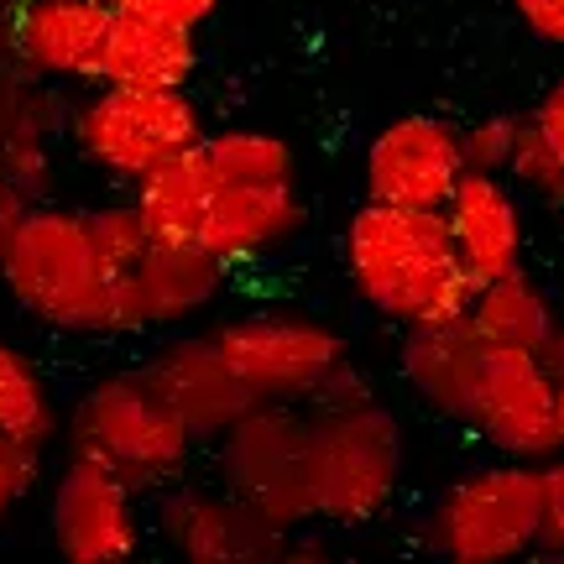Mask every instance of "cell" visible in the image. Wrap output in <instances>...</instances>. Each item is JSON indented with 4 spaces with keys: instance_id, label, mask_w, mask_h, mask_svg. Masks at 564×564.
Wrapping results in <instances>:
<instances>
[{
    "instance_id": "6",
    "label": "cell",
    "mask_w": 564,
    "mask_h": 564,
    "mask_svg": "<svg viewBox=\"0 0 564 564\" xmlns=\"http://www.w3.org/2000/svg\"><path fill=\"white\" fill-rule=\"evenodd\" d=\"M204 137L199 100L188 89H141V84H89L68 105V141L110 183L147 178L158 162Z\"/></svg>"
},
{
    "instance_id": "24",
    "label": "cell",
    "mask_w": 564,
    "mask_h": 564,
    "mask_svg": "<svg viewBox=\"0 0 564 564\" xmlns=\"http://www.w3.org/2000/svg\"><path fill=\"white\" fill-rule=\"evenodd\" d=\"M507 178L512 188L533 204H549V209H564V158L549 147L523 116V131H518V147L507 158Z\"/></svg>"
},
{
    "instance_id": "29",
    "label": "cell",
    "mask_w": 564,
    "mask_h": 564,
    "mask_svg": "<svg viewBox=\"0 0 564 564\" xmlns=\"http://www.w3.org/2000/svg\"><path fill=\"white\" fill-rule=\"evenodd\" d=\"M512 17L549 47H564V0H512Z\"/></svg>"
},
{
    "instance_id": "26",
    "label": "cell",
    "mask_w": 564,
    "mask_h": 564,
    "mask_svg": "<svg viewBox=\"0 0 564 564\" xmlns=\"http://www.w3.org/2000/svg\"><path fill=\"white\" fill-rule=\"evenodd\" d=\"M518 131H523V116H512V110H491L481 121H470L465 126V158H470V167L507 173V158H512V147H518Z\"/></svg>"
},
{
    "instance_id": "2",
    "label": "cell",
    "mask_w": 564,
    "mask_h": 564,
    "mask_svg": "<svg viewBox=\"0 0 564 564\" xmlns=\"http://www.w3.org/2000/svg\"><path fill=\"white\" fill-rule=\"evenodd\" d=\"M0 288L58 335H121V272L100 257L84 209L32 204L0 251Z\"/></svg>"
},
{
    "instance_id": "31",
    "label": "cell",
    "mask_w": 564,
    "mask_h": 564,
    "mask_svg": "<svg viewBox=\"0 0 564 564\" xmlns=\"http://www.w3.org/2000/svg\"><path fill=\"white\" fill-rule=\"evenodd\" d=\"M110 6H131V11H152V17L183 21V26H204L225 0H110Z\"/></svg>"
},
{
    "instance_id": "14",
    "label": "cell",
    "mask_w": 564,
    "mask_h": 564,
    "mask_svg": "<svg viewBox=\"0 0 564 564\" xmlns=\"http://www.w3.org/2000/svg\"><path fill=\"white\" fill-rule=\"evenodd\" d=\"M141 377L158 387V398L194 429L199 444L220 440L225 429L257 403L241 377L230 371V361L220 356V345H215L209 329L204 335H173V340H162L141 361Z\"/></svg>"
},
{
    "instance_id": "7",
    "label": "cell",
    "mask_w": 564,
    "mask_h": 564,
    "mask_svg": "<svg viewBox=\"0 0 564 564\" xmlns=\"http://www.w3.org/2000/svg\"><path fill=\"white\" fill-rule=\"evenodd\" d=\"M209 335L257 403L308 408L350 361L340 329L303 308H246L220 319Z\"/></svg>"
},
{
    "instance_id": "21",
    "label": "cell",
    "mask_w": 564,
    "mask_h": 564,
    "mask_svg": "<svg viewBox=\"0 0 564 564\" xmlns=\"http://www.w3.org/2000/svg\"><path fill=\"white\" fill-rule=\"evenodd\" d=\"M465 324L491 350H533L539 356L549 335H554V324H560V308H554L544 282L533 278L528 267H518V272H502L491 282H476Z\"/></svg>"
},
{
    "instance_id": "16",
    "label": "cell",
    "mask_w": 564,
    "mask_h": 564,
    "mask_svg": "<svg viewBox=\"0 0 564 564\" xmlns=\"http://www.w3.org/2000/svg\"><path fill=\"white\" fill-rule=\"evenodd\" d=\"M444 225H449V241H455L465 272L476 282H491V278H502V272L523 267V257H528L523 194L512 188L507 173L465 167L455 194L444 199Z\"/></svg>"
},
{
    "instance_id": "33",
    "label": "cell",
    "mask_w": 564,
    "mask_h": 564,
    "mask_svg": "<svg viewBox=\"0 0 564 564\" xmlns=\"http://www.w3.org/2000/svg\"><path fill=\"white\" fill-rule=\"evenodd\" d=\"M278 560H288V564H314V560H329V544H324L319 533H308V523L303 528H293L288 539H282V554Z\"/></svg>"
},
{
    "instance_id": "22",
    "label": "cell",
    "mask_w": 564,
    "mask_h": 564,
    "mask_svg": "<svg viewBox=\"0 0 564 564\" xmlns=\"http://www.w3.org/2000/svg\"><path fill=\"white\" fill-rule=\"evenodd\" d=\"M0 440L47 455L63 440L58 398L42 377V366L21 345L0 340Z\"/></svg>"
},
{
    "instance_id": "30",
    "label": "cell",
    "mask_w": 564,
    "mask_h": 564,
    "mask_svg": "<svg viewBox=\"0 0 564 564\" xmlns=\"http://www.w3.org/2000/svg\"><path fill=\"white\" fill-rule=\"evenodd\" d=\"M528 126H533V131H539V137H544L549 147H554V152L564 158V74L549 84L539 100H533V110H528Z\"/></svg>"
},
{
    "instance_id": "25",
    "label": "cell",
    "mask_w": 564,
    "mask_h": 564,
    "mask_svg": "<svg viewBox=\"0 0 564 564\" xmlns=\"http://www.w3.org/2000/svg\"><path fill=\"white\" fill-rule=\"evenodd\" d=\"M89 215V236H95V246H100V257L116 272H131L137 267V257L152 246V236H147V225H141L137 204L131 199H110V204H95V209H84Z\"/></svg>"
},
{
    "instance_id": "18",
    "label": "cell",
    "mask_w": 564,
    "mask_h": 564,
    "mask_svg": "<svg viewBox=\"0 0 564 564\" xmlns=\"http://www.w3.org/2000/svg\"><path fill=\"white\" fill-rule=\"evenodd\" d=\"M303 230L299 183H225L215 188V204L204 215L199 246L225 267H246L257 257H272Z\"/></svg>"
},
{
    "instance_id": "15",
    "label": "cell",
    "mask_w": 564,
    "mask_h": 564,
    "mask_svg": "<svg viewBox=\"0 0 564 564\" xmlns=\"http://www.w3.org/2000/svg\"><path fill=\"white\" fill-rule=\"evenodd\" d=\"M110 0H11V53L17 68L47 84H95Z\"/></svg>"
},
{
    "instance_id": "34",
    "label": "cell",
    "mask_w": 564,
    "mask_h": 564,
    "mask_svg": "<svg viewBox=\"0 0 564 564\" xmlns=\"http://www.w3.org/2000/svg\"><path fill=\"white\" fill-rule=\"evenodd\" d=\"M544 356V366L554 371V377H564V314H560V324H554V335H549V345L539 350Z\"/></svg>"
},
{
    "instance_id": "19",
    "label": "cell",
    "mask_w": 564,
    "mask_h": 564,
    "mask_svg": "<svg viewBox=\"0 0 564 564\" xmlns=\"http://www.w3.org/2000/svg\"><path fill=\"white\" fill-rule=\"evenodd\" d=\"M481 361H486V340L465 319L403 329L398 371H403L408 392L449 423L465 419V403H470V387H476Z\"/></svg>"
},
{
    "instance_id": "32",
    "label": "cell",
    "mask_w": 564,
    "mask_h": 564,
    "mask_svg": "<svg viewBox=\"0 0 564 564\" xmlns=\"http://www.w3.org/2000/svg\"><path fill=\"white\" fill-rule=\"evenodd\" d=\"M32 204H37V194H32L26 183H17L11 173H0V251L11 246V236L21 230V220L32 215Z\"/></svg>"
},
{
    "instance_id": "23",
    "label": "cell",
    "mask_w": 564,
    "mask_h": 564,
    "mask_svg": "<svg viewBox=\"0 0 564 564\" xmlns=\"http://www.w3.org/2000/svg\"><path fill=\"white\" fill-rule=\"evenodd\" d=\"M204 158L225 183H299V152L267 126L204 131Z\"/></svg>"
},
{
    "instance_id": "35",
    "label": "cell",
    "mask_w": 564,
    "mask_h": 564,
    "mask_svg": "<svg viewBox=\"0 0 564 564\" xmlns=\"http://www.w3.org/2000/svg\"><path fill=\"white\" fill-rule=\"evenodd\" d=\"M17 63V53H11V0H0V74Z\"/></svg>"
},
{
    "instance_id": "27",
    "label": "cell",
    "mask_w": 564,
    "mask_h": 564,
    "mask_svg": "<svg viewBox=\"0 0 564 564\" xmlns=\"http://www.w3.org/2000/svg\"><path fill=\"white\" fill-rule=\"evenodd\" d=\"M539 486H544V528H539V554L544 564H564V449L539 465Z\"/></svg>"
},
{
    "instance_id": "36",
    "label": "cell",
    "mask_w": 564,
    "mask_h": 564,
    "mask_svg": "<svg viewBox=\"0 0 564 564\" xmlns=\"http://www.w3.org/2000/svg\"><path fill=\"white\" fill-rule=\"evenodd\" d=\"M554 408H560V440H564V377H554Z\"/></svg>"
},
{
    "instance_id": "28",
    "label": "cell",
    "mask_w": 564,
    "mask_h": 564,
    "mask_svg": "<svg viewBox=\"0 0 564 564\" xmlns=\"http://www.w3.org/2000/svg\"><path fill=\"white\" fill-rule=\"evenodd\" d=\"M37 481H42L37 449H21V444L0 440V528H6V518L37 491Z\"/></svg>"
},
{
    "instance_id": "5",
    "label": "cell",
    "mask_w": 564,
    "mask_h": 564,
    "mask_svg": "<svg viewBox=\"0 0 564 564\" xmlns=\"http://www.w3.org/2000/svg\"><path fill=\"white\" fill-rule=\"evenodd\" d=\"M544 486L533 460H497L465 470L429 502L419 539L429 554L455 564H507L539 554Z\"/></svg>"
},
{
    "instance_id": "4",
    "label": "cell",
    "mask_w": 564,
    "mask_h": 564,
    "mask_svg": "<svg viewBox=\"0 0 564 564\" xmlns=\"http://www.w3.org/2000/svg\"><path fill=\"white\" fill-rule=\"evenodd\" d=\"M194 429L158 398V387L137 371H110L79 392L63 419V455L105 465L137 491H162L194 460Z\"/></svg>"
},
{
    "instance_id": "10",
    "label": "cell",
    "mask_w": 564,
    "mask_h": 564,
    "mask_svg": "<svg viewBox=\"0 0 564 564\" xmlns=\"http://www.w3.org/2000/svg\"><path fill=\"white\" fill-rule=\"evenodd\" d=\"M137 486L110 476L105 465L63 455V470L47 486V533L53 549L74 564H121L141 549Z\"/></svg>"
},
{
    "instance_id": "13",
    "label": "cell",
    "mask_w": 564,
    "mask_h": 564,
    "mask_svg": "<svg viewBox=\"0 0 564 564\" xmlns=\"http://www.w3.org/2000/svg\"><path fill=\"white\" fill-rule=\"evenodd\" d=\"M230 267L204 246L152 241L121 278V335L141 329H183L220 303Z\"/></svg>"
},
{
    "instance_id": "3",
    "label": "cell",
    "mask_w": 564,
    "mask_h": 564,
    "mask_svg": "<svg viewBox=\"0 0 564 564\" xmlns=\"http://www.w3.org/2000/svg\"><path fill=\"white\" fill-rule=\"evenodd\" d=\"M403 476V423L377 392L350 398V403L308 408V491H314L319 523H377L387 507L398 502Z\"/></svg>"
},
{
    "instance_id": "11",
    "label": "cell",
    "mask_w": 564,
    "mask_h": 564,
    "mask_svg": "<svg viewBox=\"0 0 564 564\" xmlns=\"http://www.w3.org/2000/svg\"><path fill=\"white\" fill-rule=\"evenodd\" d=\"M465 126L444 116H398L366 141L361 183L366 199L408 204V209H444L465 178Z\"/></svg>"
},
{
    "instance_id": "12",
    "label": "cell",
    "mask_w": 564,
    "mask_h": 564,
    "mask_svg": "<svg viewBox=\"0 0 564 564\" xmlns=\"http://www.w3.org/2000/svg\"><path fill=\"white\" fill-rule=\"evenodd\" d=\"M158 539L194 564H267L282 554L288 533L257 518L225 486H194L178 476L158 491Z\"/></svg>"
},
{
    "instance_id": "17",
    "label": "cell",
    "mask_w": 564,
    "mask_h": 564,
    "mask_svg": "<svg viewBox=\"0 0 564 564\" xmlns=\"http://www.w3.org/2000/svg\"><path fill=\"white\" fill-rule=\"evenodd\" d=\"M199 68V26L116 6L105 26L95 84H141V89H188Z\"/></svg>"
},
{
    "instance_id": "9",
    "label": "cell",
    "mask_w": 564,
    "mask_h": 564,
    "mask_svg": "<svg viewBox=\"0 0 564 564\" xmlns=\"http://www.w3.org/2000/svg\"><path fill=\"white\" fill-rule=\"evenodd\" d=\"M460 429H470L491 455L544 465L560 455V408H554V371L533 350H491L476 371Z\"/></svg>"
},
{
    "instance_id": "8",
    "label": "cell",
    "mask_w": 564,
    "mask_h": 564,
    "mask_svg": "<svg viewBox=\"0 0 564 564\" xmlns=\"http://www.w3.org/2000/svg\"><path fill=\"white\" fill-rule=\"evenodd\" d=\"M215 470L230 497H241L257 518L293 533L314 523L308 491V408L299 403H251L215 440Z\"/></svg>"
},
{
    "instance_id": "20",
    "label": "cell",
    "mask_w": 564,
    "mask_h": 564,
    "mask_svg": "<svg viewBox=\"0 0 564 564\" xmlns=\"http://www.w3.org/2000/svg\"><path fill=\"white\" fill-rule=\"evenodd\" d=\"M68 137V105L47 79L21 74L17 63L0 74V173H11L42 199L53 183V141Z\"/></svg>"
},
{
    "instance_id": "1",
    "label": "cell",
    "mask_w": 564,
    "mask_h": 564,
    "mask_svg": "<svg viewBox=\"0 0 564 564\" xmlns=\"http://www.w3.org/2000/svg\"><path fill=\"white\" fill-rule=\"evenodd\" d=\"M340 262L350 293L398 329L465 319L476 278L449 241L444 209L361 199L340 236Z\"/></svg>"
}]
</instances>
